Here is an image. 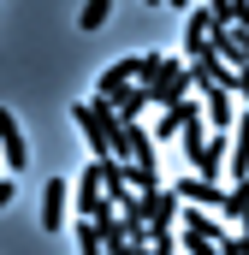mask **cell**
<instances>
[{"label":"cell","mask_w":249,"mask_h":255,"mask_svg":"<svg viewBox=\"0 0 249 255\" xmlns=\"http://www.w3.org/2000/svg\"><path fill=\"white\" fill-rule=\"evenodd\" d=\"M136 83L154 89V107H166V101L196 89L190 83V60H172V54H136Z\"/></svg>","instance_id":"cell-1"},{"label":"cell","mask_w":249,"mask_h":255,"mask_svg":"<svg viewBox=\"0 0 249 255\" xmlns=\"http://www.w3.org/2000/svg\"><path fill=\"white\" fill-rule=\"evenodd\" d=\"M71 119L83 130V142H89V154L95 160H113V130H119V107L113 101H71Z\"/></svg>","instance_id":"cell-2"},{"label":"cell","mask_w":249,"mask_h":255,"mask_svg":"<svg viewBox=\"0 0 249 255\" xmlns=\"http://www.w3.org/2000/svg\"><path fill=\"white\" fill-rule=\"evenodd\" d=\"M190 83H196V89H232V95H238V83H244V71H238L232 60H220L214 48H202V54L190 60Z\"/></svg>","instance_id":"cell-3"},{"label":"cell","mask_w":249,"mask_h":255,"mask_svg":"<svg viewBox=\"0 0 249 255\" xmlns=\"http://www.w3.org/2000/svg\"><path fill=\"white\" fill-rule=\"evenodd\" d=\"M107 214H113V196L101 184V160H89L77 172V220H107Z\"/></svg>","instance_id":"cell-4"},{"label":"cell","mask_w":249,"mask_h":255,"mask_svg":"<svg viewBox=\"0 0 249 255\" xmlns=\"http://www.w3.org/2000/svg\"><path fill=\"white\" fill-rule=\"evenodd\" d=\"M0 160H6V172H24L30 166V136H24V125H18L12 107H0Z\"/></svg>","instance_id":"cell-5"},{"label":"cell","mask_w":249,"mask_h":255,"mask_svg":"<svg viewBox=\"0 0 249 255\" xmlns=\"http://www.w3.org/2000/svg\"><path fill=\"white\" fill-rule=\"evenodd\" d=\"M65 226H71V184L48 178L42 184V232H65Z\"/></svg>","instance_id":"cell-6"},{"label":"cell","mask_w":249,"mask_h":255,"mask_svg":"<svg viewBox=\"0 0 249 255\" xmlns=\"http://www.w3.org/2000/svg\"><path fill=\"white\" fill-rule=\"evenodd\" d=\"M142 202H148V232H178V190L172 184H154V190H142Z\"/></svg>","instance_id":"cell-7"},{"label":"cell","mask_w":249,"mask_h":255,"mask_svg":"<svg viewBox=\"0 0 249 255\" xmlns=\"http://www.w3.org/2000/svg\"><path fill=\"white\" fill-rule=\"evenodd\" d=\"M172 190H178V202H190V208H220V214H226V184H220V178H196V172H190Z\"/></svg>","instance_id":"cell-8"},{"label":"cell","mask_w":249,"mask_h":255,"mask_svg":"<svg viewBox=\"0 0 249 255\" xmlns=\"http://www.w3.org/2000/svg\"><path fill=\"white\" fill-rule=\"evenodd\" d=\"M202 119H208V130H232L238 125V95L232 89H202Z\"/></svg>","instance_id":"cell-9"},{"label":"cell","mask_w":249,"mask_h":255,"mask_svg":"<svg viewBox=\"0 0 249 255\" xmlns=\"http://www.w3.org/2000/svg\"><path fill=\"white\" fill-rule=\"evenodd\" d=\"M136 83V60H113L101 65V83H95V101H119L124 89Z\"/></svg>","instance_id":"cell-10"},{"label":"cell","mask_w":249,"mask_h":255,"mask_svg":"<svg viewBox=\"0 0 249 255\" xmlns=\"http://www.w3.org/2000/svg\"><path fill=\"white\" fill-rule=\"evenodd\" d=\"M208 30H214L208 6H184V60H196V54L208 48Z\"/></svg>","instance_id":"cell-11"},{"label":"cell","mask_w":249,"mask_h":255,"mask_svg":"<svg viewBox=\"0 0 249 255\" xmlns=\"http://www.w3.org/2000/svg\"><path fill=\"white\" fill-rule=\"evenodd\" d=\"M226 220L238 226L249 238V178H238V184H226Z\"/></svg>","instance_id":"cell-12"},{"label":"cell","mask_w":249,"mask_h":255,"mask_svg":"<svg viewBox=\"0 0 249 255\" xmlns=\"http://www.w3.org/2000/svg\"><path fill=\"white\" fill-rule=\"evenodd\" d=\"M113 107H119L124 119H142V107H154V89H148V83H130V89H124Z\"/></svg>","instance_id":"cell-13"},{"label":"cell","mask_w":249,"mask_h":255,"mask_svg":"<svg viewBox=\"0 0 249 255\" xmlns=\"http://www.w3.org/2000/svg\"><path fill=\"white\" fill-rule=\"evenodd\" d=\"M77 255H107V238L95 220H77Z\"/></svg>","instance_id":"cell-14"},{"label":"cell","mask_w":249,"mask_h":255,"mask_svg":"<svg viewBox=\"0 0 249 255\" xmlns=\"http://www.w3.org/2000/svg\"><path fill=\"white\" fill-rule=\"evenodd\" d=\"M113 18V0H83V12H77V30H101Z\"/></svg>","instance_id":"cell-15"},{"label":"cell","mask_w":249,"mask_h":255,"mask_svg":"<svg viewBox=\"0 0 249 255\" xmlns=\"http://www.w3.org/2000/svg\"><path fill=\"white\" fill-rule=\"evenodd\" d=\"M178 244H184V255H220L214 238H190V232H178Z\"/></svg>","instance_id":"cell-16"},{"label":"cell","mask_w":249,"mask_h":255,"mask_svg":"<svg viewBox=\"0 0 249 255\" xmlns=\"http://www.w3.org/2000/svg\"><path fill=\"white\" fill-rule=\"evenodd\" d=\"M12 202H18V184H12V178H0V214H6Z\"/></svg>","instance_id":"cell-17"},{"label":"cell","mask_w":249,"mask_h":255,"mask_svg":"<svg viewBox=\"0 0 249 255\" xmlns=\"http://www.w3.org/2000/svg\"><path fill=\"white\" fill-rule=\"evenodd\" d=\"M142 6H166V0H142ZM184 6H190V0H172V12H184Z\"/></svg>","instance_id":"cell-18"},{"label":"cell","mask_w":249,"mask_h":255,"mask_svg":"<svg viewBox=\"0 0 249 255\" xmlns=\"http://www.w3.org/2000/svg\"><path fill=\"white\" fill-rule=\"evenodd\" d=\"M238 101H244V107H249V77H244V83H238Z\"/></svg>","instance_id":"cell-19"},{"label":"cell","mask_w":249,"mask_h":255,"mask_svg":"<svg viewBox=\"0 0 249 255\" xmlns=\"http://www.w3.org/2000/svg\"><path fill=\"white\" fill-rule=\"evenodd\" d=\"M0 166H6V160H0Z\"/></svg>","instance_id":"cell-20"},{"label":"cell","mask_w":249,"mask_h":255,"mask_svg":"<svg viewBox=\"0 0 249 255\" xmlns=\"http://www.w3.org/2000/svg\"><path fill=\"white\" fill-rule=\"evenodd\" d=\"M244 36H249V30H244Z\"/></svg>","instance_id":"cell-21"}]
</instances>
